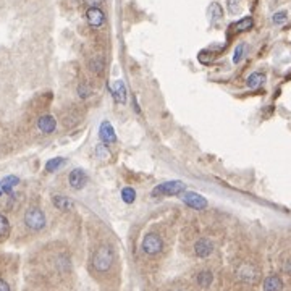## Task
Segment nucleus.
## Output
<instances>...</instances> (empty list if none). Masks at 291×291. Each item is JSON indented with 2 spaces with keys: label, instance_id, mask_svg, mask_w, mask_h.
<instances>
[{
  "label": "nucleus",
  "instance_id": "0eeeda50",
  "mask_svg": "<svg viewBox=\"0 0 291 291\" xmlns=\"http://www.w3.org/2000/svg\"><path fill=\"white\" fill-rule=\"evenodd\" d=\"M183 202L186 206L193 207L196 210H202L207 207V201L204 196L197 194V193H185L183 194Z\"/></svg>",
  "mask_w": 291,
  "mask_h": 291
},
{
  "label": "nucleus",
  "instance_id": "bb28decb",
  "mask_svg": "<svg viewBox=\"0 0 291 291\" xmlns=\"http://www.w3.org/2000/svg\"><path fill=\"white\" fill-rule=\"evenodd\" d=\"M287 20H288V15H287V12H277L272 17V21L275 23V24H283V23H287Z\"/></svg>",
  "mask_w": 291,
  "mask_h": 291
},
{
  "label": "nucleus",
  "instance_id": "6ab92c4d",
  "mask_svg": "<svg viewBox=\"0 0 291 291\" xmlns=\"http://www.w3.org/2000/svg\"><path fill=\"white\" fill-rule=\"evenodd\" d=\"M209 17H210V21L212 23L220 21V20L223 18V10H222V7L217 2L210 3V7H209Z\"/></svg>",
  "mask_w": 291,
  "mask_h": 291
},
{
  "label": "nucleus",
  "instance_id": "2eb2a0df",
  "mask_svg": "<svg viewBox=\"0 0 291 291\" xmlns=\"http://www.w3.org/2000/svg\"><path fill=\"white\" fill-rule=\"evenodd\" d=\"M264 81H266V75L264 73H251V75L248 76V80H246V84L249 89H257L259 86H262L264 84Z\"/></svg>",
  "mask_w": 291,
  "mask_h": 291
},
{
  "label": "nucleus",
  "instance_id": "dca6fc26",
  "mask_svg": "<svg viewBox=\"0 0 291 291\" xmlns=\"http://www.w3.org/2000/svg\"><path fill=\"white\" fill-rule=\"evenodd\" d=\"M89 68L92 73H96V75L101 76L102 73H104V68H105V62H104L102 57H99V55H94L92 59L89 60Z\"/></svg>",
  "mask_w": 291,
  "mask_h": 291
},
{
  "label": "nucleus",
  "instance_id": "423d86ee",
  "mask_svg": "<svg viewBox=\"0 0 291 291\" xmlns=\"http://www.w3.org/2000/svg\"><path fill=\"white\" fill-rule=\"evenodd\" d=\"M68 181H70V186L73 189H81L84 188L86 183H87V175L84 170L81 168H75L70 171V176H68Z\"/></svg>",
  "mask_w": 291,
  "mask_h": 291
},
{
  "label": "nucleus",
  "instance_id": "4be33fe9",
  "mask_svg": "<svg viewBox=\"0 0 291 291\" xmlns=\"http://www.w3.org/2000/svg\"><path fill=\"white\" fill-rule=\"evenodd\" d=\"M212 280H214V277H212V273L209 272V270H204V272H201L199 275H197V283H199L202 288L209 287V285L212 283Z\"/></svg>",
  "mask_w": 291,
  "mask_h": 291
},
{
  "label": "nucleus",
  "instance_id": "7c9ffc66",
  "mask_svg": "<svg viewBox=\"0 0 291 291\" xmlns=\"http://www.w3.org/2000/svg\"><path fill=\"white\" fill-rule=\"evenodd\" d=\"M285 270H287V272L291 275V259H290V261H287V264H285Z\"/></svg>",
  "mask_w": 291,
  "mask_h": 291
},
{
  "label": "nucleus",
  "instance_id": "20e7f679",
  "mask_svg": "<svg viewBox=\"0 0 291 291\" xmlns=\"http://www.w3.org/2000/svg\"><path fill=\"white\" fill-rule=\"evenodd\" d=\"M162 248H164L162 238L159 235H155V233H147V235L143 238V251L146 254H149V256L159 254L162 251Z\"/></svg>",
  "mask_w": 291,
  "mask_h": 291
},
{
  "label": "nucleus",
  "instance_id": "c756f323",
  "mask_svg": "<svg viewBox=\"0 0 291 291\" xmlns=\"http://www.w3.org/2000/svg\"><path fill=\"white\" fill-rule=\"evenodd\" d=\"M0 291H10L8 283L5 282V280H2V278H0Z\"/></svg>",
  "mask_w": 291,
  "mask_h": 291
},
{
  "label": "nucleus",
  "instance_id": "cd10ccee",
  "mask_svg": "<svg viewBox=\"0 0 291 291\" xmlns=\"http://www.w3.org/2000/svg\"><path fill=\"white\" fill-rule=\"evenodd\" d=\"M78 94H80V97H83V99L89 97L91 96V87L87 86L86 83H81V84L78 86Z\"/></svg>",
  "mask_w": 291,
  "mask_h": 291
},
{
  "label": "nucleus",
  "instance_id": "9d476101",
  "mask_svg": "<svg viewBox=\"0 0 291 291\" xmlns=\"http://www.w3.org/2000/svg\"><path fill=\"white\" fill-rule=\"evenodd\" d=\"M212 251H214V244H212L210 240H207V238H201V240H197L194 244V252L197 257H209Z\"/></svg>",
  "mask_w": 291,
  "mask_h": 291
},
{
  "label": "nucleus",
  "instance_id": "39448f33",
  "mask_svg": "<svg viewBox=\"0 0 291 291\" xmlns=\"http://www.w3.org/2000/svg\"><path fill=\"white\" fill-rule=\"evenodd\" d=\"M86 20H87V23H89L91 28H101V26L105 23V13H104L99 7L87 8L86 10Z\"/></svg>",
  "mask_w": 291,
  "mask_h": 291
},
{
  "label": "nucleus",
  "instance_id": "b1692460",
  "mask_svg": "<svg viewBox=\"0 0 291 291\" xmlns=\"http://www.w3.org/2000/svg\"><path fill=\"white\" fill-rule=\"evenodd\" d=\"M122 199L123 202H126V204H133L134 199H136V191L133 188H125L122 191Z\"/></svg>",
  "mask_w": 291,
  "mask_h": 291
},
{
  "label": "nucleus",
  "instance_id": "4468645a",
  "mask_svg": "<svg viewBox=\"0 0 291 291\" xmlns=\"http://www.w3.org/2000/svg\"><path fill=\"white\" fill-rule=\"evenodd\" d=\"M52 202H54V206L57 207L59 210H63V212H66V210H71L73 207H75V204H73V201L71 199H68L66 196H54L52 197Z\"/></svg>",
  "mask_w": 291,
  "mask_h": 291
},
{
  "label": "nucleus",
  "instance_id": "a878e982",
  "mask_svg": "<svg viewBox=\"0 0 291 291\" xmlns=\"http://www.w3.org/2000/svg\"><path fill=\"white\" fill-rule=\"evenodd\" d=\"M244 47H246L244 44H238L236 45L235 54H233V63H240V62H241L243 55H244Z\"/></svg>",
  "mask_w": 291,
  "mask_h": 291
},
{
  "label": "nucleus",
  "instance_id": "aec40b11",
  "mask_svg": "<svg viewBox=\"0 0 291 291\" xmlns=\"http://www.w3.org/2000/svg\"><path fill=\"white\" fill-rule=\"evenodd\" d=\"M66 160L63 157H55V159H50L47 160V164H45V170L49 171V173H54V171H57L60 167H63Z\"/></svg>",
  "mask_w": 291,
  "mask_h": 291
},
{
  "label": "nucleus",
  "instance_id": "393cba45",
  "mask_svg": "<svg viewBox=\"0 0 291 291\" xmlns=\"http://www.w3.org/2000/svg\"><path fill=\"white\" fill-rule=\"evenodd\" d=\"M227 7L231 15H236L241 10V0H227Z\"/></svg>",
  "mask_w": 291,
  "mask_h": 291
},
{
  "label": "nucleus",
  "instance_id": "5701e85b",
  "mask_svg": "<svg viewBox=\"0 0 291 291\" xmlns=\"http://www.w3.org/2000/svg\"><path fill=\"white\" fill-rule=\"evenodd\" d=\"M10 235V222L3 214H0V240Z\"/></svg>",
  "mask_w": 291,
  "mask_h": 291
},
{
  "label": "nucleus",
  "instance_id": "f257e3e1",
  "mask_svg": "<svg viewBox=\"0 0 291 291\" xmlns=\"http://www.w3.org/2000/svg\"><path fill=\"white\" fill-rule=\"evenodd\" d=\"M113 259H115V256H113L112 248L107 246V244H102L96 249L94 256H92V267L97 272H107L113 266Z\"/></svg>",
  "mask_w": 291,
  "mask_h": 291
},
{
  "label": "nucleus",
  "instance_id": "7ed1b4c3",
  "mask_svg": "<svg viewBox=\"0 0 291 291\" xmlns=\"http://www.w3.org/2000/svg\"><path fill=\"white\" fill-rule=\"evenodd\" d=\"M24 223H26V227L31 228V230H34V231L42 230V228L45 227L44 212L41 209H38V207H31V209L26 210V214H24Z\"/></svg>",
  "mask_w": 291,
  "mask_h": 291
},
{
  "label": "nucleus",
  "instance_id": "f8f14e48",
  "mask_svg": "<svg viewBox=\"0 0 291 291\" xmlns=\"http://www.w3.org/2000/svg\"><path fill=\"white\" fill-rule=\"evenodd\" d=\"M112 94L118 104H126V86H125L123 80L115 81V84L112 87Z\"/></svg>",
  "mask_w": 291,
  "mask_h": 291
},
{
  "label": "nucleus",
  "instance_id": "412c9836",
  "mask_svg": "<svg viewBox=\"0 0 291 291\" xmlns=\"http://www.w3.org/2000/svg\"><path fill=\"white\" fill-rule=\"evenodd\" d=\"M94 154L99 160H107L108 157H110V152H108V149H107V144H104V143H99L96 146Z\"/></svg>",
  "mask_w": 291,
  "mask_h": 291
},
{
  "label": "nucleus",
  "instance_id": "c85d7f7f",
  "mask_svg": "<svg viewBox=\"0 0 291 291\" xmlns=\"http://www.w3.org/2000/svg\"><path fill=\"white\" fill-rule=\"evenodd\" d=\"M104 2V0H84V3L87 5V8H94V7H99Z\"/></svg>",
  "mask_w": 291,
  "mask_h": 291
},
{
  "label": "nucleus",
  "instance_id": "6e6552de",
  "mask_svg": "<svg viewBox=\"0 0 291 291\" xmlns=\"http://www.w3.org/2000/svg\"><path fill=\"white\" fill-rule=\"evenodd\" d=\"M99 136H101L104 144H113V143H117L115 129H113L112 123L107 122V120L101 123V128H99Z\"/></svg>",
  "mask_w": 291,
  "mask_h": 291
},
{
  "label": "nucleus",
  "instance_id": "9b49d317",
  "mask_svg": "<svg viewBox=\"0 0 291 291\" xmlns=\"http://www.w3.org/2000/svg\"><path fill=\"white\" fill-rule=\"evenodd\" d=\"M38 128H39V131H42L44 134H50L55 131L57 120L52 115H42L38 120Z\"/></svg>",
  "mask_w": 291,
  "mask_h": 291
},
{
  "label": "nucleus",
  "instance_id": "f03ea898",
  "mask_svg": "<svg viewBox=\"0 0 291 291\" xmlns=\"http://www.w3.org/2000/svg\"><path fill=\"white\" fill-rule=\"evenodd\" d=\"M186 185L180 180H173V181H165V183L157 185L152 189V196L154 197H160V196H176L185 193Z\"/></svg>",
  "mask_w": 291,
  "mask_h": 291
},
{
  "label": "nucleus",
  "instance_id": "1a4fd4ad",
  "mask_svg": "<svg viewBox=\"0 0 291 291\" xmlns=\"http://www.w3.org/2000/svg\"><path fill=\"white\" fill-rule=\"evenodd\" d=\"M238 277H240V280L244 283H254L259 278V272L251 264H244V266H241L240 270H238Z\"/></svg>",
  "mask_w": 291,
  "mask_h": 291
},
{
  "label": "nucleus",
  "instance_id": "2f4dec72",
  "mask_svg": "<svg viewBox=\"0 0 291 291\" xmlns=\"http://www.w3.org/2000/svg\"><path fill=\"white\" fill-rule=\"evenodd\" d=\"M2 193H3L2 191V181H0V196H2Z\"/></svg>",
  "mask_w": 291,
  "mask_h": 291
},
{
  "label": "nucleus",
  "instance_id": "ddd939ff",
  "mask_svg": "<svg viewBox=\"0 0 291 291\" xmlns=\"http://www.w3.org/2000/svg\"><path fill=\"white\" fill-rule=\"evenodd\" d=\"M283 282L278 275H270L264 280V291H282Z\"/></svg>",
  "mask_w": 291,
  "mask_h": 291
},
{
  "label": "nucleus",
  "instance_id": "a211bd4d",
  "mask_svg": "<svg viewBox=\"0 0 291 291\" xmlns=\"http://www.w3.org/2000/svg\"><path fill=\"white\" fill-rule=\"evenodd\" d=\"M254 26V20L251 17H244L241 18L240 21H236L233 24V29L236 31V33H244V31H249Z\"/></svg>",
  "mask_w": 291,
  "mask_h": 291
},
{
  "label": "nucleus",
  "instance_id": "f3484780",
  "mask_svg": "<svg viewBox=\"0 0 291 291\" xmlns=\"http://www.w3.org/2000/svg\"><path fill=\"white\" fill-rule=\"evenodd\" d=\"M20 183V178L18 176H13V175H10V176H5V178L2 180V191L3 193H7V194H12V191L13 188Z\"/></svg>",
  "mask_w": 291,
  "mask_h": 291
}]
</instances>
